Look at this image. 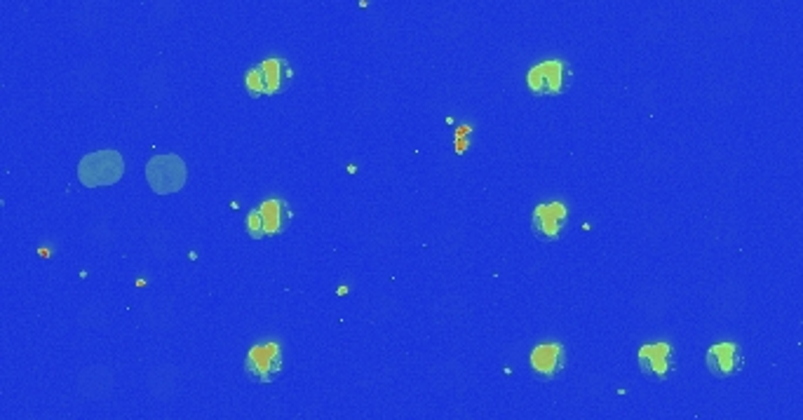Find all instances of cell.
Returning a JSON list of instances; mask_svg holds the SVG:
<instances>
[{"label": "cell", "instance_id": "obj_1", "mask_svg": "<svg viewBox=\"0 0 803 420\" xmlns=\"http://www.w3.org/2000/svg\"><path fill=\"white\" fill-rule=\"evenodd\" d=\"M125 160L118 151H97L85 155L78 165V179L85 188L113 186L123 179Z\"/></svg>", "mask_w": 803, "mask_h": 420}, {"label": "cell", "instance_id": "obj_2", "mask_svg": "<svg viewBox=\"0 0 803 420\" xmlns=\"http://www.w3.org/2000/svg\"><path fill=\"white\" fill-rule=\"evenodd\" d=\"M573 83L571 66L562 59H550L526 73V87L533 97H562Z\"/></svg>", "mask_w": 803, "mask_h": 420}, {"label": "cell", "instance_id": "obj_3", "mask_svg": "<svg viewBox=\"0 0 803 420\" xmlns=\"http://www.w3.org/2000/svg\"><path fill=\"white\" fill-rule=\"evenodd\" d=\"M294 80V69L285 59H266L245 76L247 92L252 97H263V94H280L287 90Z\"/></svg>", "mask_w": 803, "mask_h": 420}, {"label": "cell", "instance_id": "obj_4", "mask_svg": "<svg viewBox=\"0 0 803 420\" xmlns=\"http://www.w3.org/2000/svg\"><path fill=\"white\" fill-rule=\"evenodd\" d=\"M146 179L153 193H179L186 184V165L177 155H155L146 165Z\"/></svg>", "mask_w": 803, "mask_h": 420}, {"label": "cell", "instance_id": "obj_5", "mask_svg": "<svg viewBox=\"0 0 803 420\" xmlns=\"http://www.w3.org/2000/svg\"><path fill=\"white\" fill-rule=\"evenodd\" d=\"M637 362L644 378L653 383H665L677 369V352L670 343H649L639 348Z\"/></svg>", "mask_w": 803, "mask_h": 420}, {"label": "cell", "instance_id": "obj_6", "mask_svg": "<svg viewBox=\"0 0 803 420\" xmlns=\"http://www.w3.org/2000/svg\"><path fill=\"white\" fill-rule=\"evenodd\" d=\"M569 228V207L564 202H541L533 209L531 230L541 242H559Z\"/></svg>", "mask_w": 803, "mask_h": 420}, {"label": "cell", "instance_id": "obj_7", "mask_svg": "<svg viewBox=\"0 0 803 420\" xmlns=\"http://www.w3.org/2000/svg\"><path fill=\"white\" fill-rule=\"evenodd\" d=\"M529 367L536 381H557L566 369V348L559 341L536 345L529 355Z\"/></svg>", "mask_w": 803, "mask_h": 420}, {"label": "cell", "instance_id": "obj_8", "mask_svg": "<svg viewBox=\"0 0 803 420\" xmlns=\"http://www.w3.org/2000/svg\"><path fill=\"white\" fill-rule=\"evenodd\" d=\"M247 376L254 383H273L282 371V352L275 343L256 345L247 352L245 359Z\"/></svg>", "mask_w": 803, "mask_h": 420}, {"label": "cell", "instance_id": "obj_9", "mask_svg": "<svg viewBox=\"0 0 803 420\" xmlns=\"http://www.w3.org/2000/svg\"><path fill=\"white\" fill-rule=\"evenodd\" d=\"M705 364L714 378L728 381V378L742 374V369H745V352H742L738 343H717L707 350Z\"/></svg>", "mask_w": 803, "mask_h": 420}, {"label": "cell", "instance_id": "obj_10", "mask_svg": "<svg viewBox=\"0 0 803 420\" xmlns=\"http://www.w3.org/2000/svg\"><path fill=\"white\" fill-rule=\"evenodd\" d=\"M259 214H261V221H263V228H266V237H278L285 233L289 228V223H292L294 214L292 209L285 200H268L263 202L259 207Z\"/></svg>", "mask_w": 803, "mask_h": 420}, {"label": "cell", "instance_id": "obj_11", "mask_svg": "<svg viewBox=\"0 0 803 420\" xmlns=\"http://www.w3.org/2000/svg\"><path fill=\"white\" fill-rule=\"evenodd\" d=\"M247 233L254 237V240H263V237H266V228H263V221H261V214H259V209H256V212H252L247 216Z\"/></svg>", "mask_w": 803, "mask_h": 420}]
</instances>
